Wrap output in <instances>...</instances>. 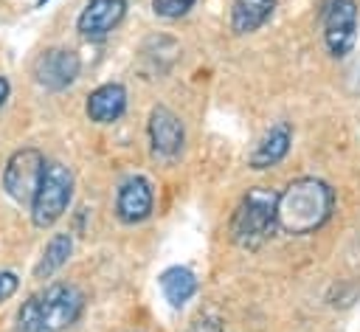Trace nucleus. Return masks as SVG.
<instances>
[{
    "label": "nucleus",
    "instance_id": "obj_1",
    "mask_svg": "<svg viewBox=\"0 0 360 332\" xmlns=\"http://www.w3.org/2000/svg\"><path fill=\"white\" fill-rule=\"evenodd\" d=\"M335 211V191L321 177H298L281 194L276 205L278 231L304 236L315 234Z\"/></svg>",
    "mask_w": 360,
    "mask_h": 332
},
{
    "label": "nucleus",
    "instance_id": "obj_2",
    "mask_svg": "<svg viewBox=\"0 0 360 332\" xmlns=\"http://www.w3.org/2000/svg\"><path fill=\"white\" fill-rule=\"evenodd\" d=\"M84 309V293L76 284L56 281L28 295L17 309V332H65Z\"/></svg>",
    "mask_w": 360,
    "mask_h": 332
},
{
    "label": "nucleus",
    "instance_id": "obj_3",
    "mask_svg": "<svg viewBox=\"0 0 360 332\" xmlns=\"http://www.w3.org/2000/svg\"><path fill=\"white\" fill-rule=\"evenodd\" d=\"M276 205H278V194L267 186H253L245 191V197L239 200L233 217H231V239L233 245L245 248V250H256L267 242V236L278 228L276 222Z\"/></svg>",
    "mask_w": 360,
    "mask_h": 332
},
{
    "label": "nucleus",
    "instance_id": "obj_4",
    "mask_svg": "<svg viewBox=\"0 0 360 332\" xmlns=\"http://www.w3.org/2000/svg\"><path fill=\"white\" fill-rule=\"evenodd\" d=\"M73 197V174L65 163L51 160L42 169L37 194L31 200V222L37 228H51L70 205Z\"/></svg>",
    "mask_w": 360,
    "mask_h": 332
},
{
    "label": "nucleus",
    "instance_id": "obj_5",
    "mask_svg": "<svg viewBox=\"0 0 360 332\" xmlns=\"http://www.w3.org/2000/svg\"><path fill=\"white\" fill-rule=\"evenodd\" d=\"M45 163H48V160H45V155H42L37 146H22V149H17V152L6 160V169H3V189H6V194H8L14 203H22V205L28 203V205H31Z\"/></svg>",
    "mask_w": 360,
    "mask_h": 332
},
{
    "label": "nucleus",
    "instance_id": "obj_6",
    "mask_svg": "<svg viewBox=\"0 0 360 332\" xmlns=\"http://www.w3.org/2000/svg\"><path fill=\"white\" fill-rule=\"evenodd\" d=\"M323 42L332 56L343 59L357 42V3L329 0L323 8Z\"/></svg>",
    "mask_w": 360,
    "mask_h": 332
},
{
    "label": "nucleus",
    "instance_id": "obj_7",
    "mask_svg": "<svg viewBox=\"0 0 360 332\" xmlns=\"http://www.w3.org/2000/svg\"><path fill=\"white\" fill-rule=\"evenodd\" d=\"M79 70H82V59L70 48H48L34 62L37 84L45 87V90H53V93L70 87L79 79Z\"/></svg>",
    "mask_w": 360,
    "mask_h": 332
},
{
    "label": "nucleus",
    "instance_id": "obj_8",
    "mask_svg": "<svg viewBox=\"0 0 360 332\" xmlns=\"http://www.w3.org/2000/svg\"><path fill=\"white\" fill-rule=\"evenodd\" d=\"M149 143H152V152L160 155V158H177L183 152V143H186V129H183V121L163 104L152 107L149 113Z\"/></svg>",
    "mask_w": 360,
    "mask_h": 332
},
{
    "label": "nucleus",
    "instance_id": "obj_9",
    "mask_svg": "<svg viewBox=\"0 0 360 332\" xmlns=\"http://www.w3.org/2000/svg\"><path fill=\"white\" fill-rule=\"evenodd\" d=\"M152 203H155V194H152L149 180L141 177V174H135V177H127L118 186L115 214H118V219L124 225H138V222H143L152 214Z\"/></svg>",
    "mask_w": 360,
    "mask_h": 332
},
{
    "label": "nucleus",
    "instance_id": "obj_10",
    "mask_svg": "<svg viewBox=\"0 0 360 332\" xmlns=\"http://www.w3.org/2000/svg\"><path fill=\"white\" fill-rule=\"evenodd\" d=\"M127 14V0H87L76 28L84 39H104Z\"/></svg>",
    "mask_w": 360,
    "mask_h": 332
},
{
    "label": "nucleus",
    "instance_id": "obj_11",
    "mask_svg": "<svg viewBox=\"0 0 360 332\" xmlns=\"http://www.w3.org/2000/svg\"><path fill=\"white\" fill-rule=\"evenodd\" d=\"M124 110H127V90L121 82L98 84L84 101V113L96 124H112L124 115Z\"/></svg>",
    "mask_w": 360,
    "mask_h": 332
},
{
    "label": "nucleus",
    "instance_id": "obj_12",
    "mask_svg": "<svg viewBox=\"0 0 360 332\" xmlns=\"http://www.w3.org/2000/svg\"><path fill=\"white\" fill-rule=\"evenodd\" d=\"M290 143H292V127H290L287 121L273 124V127L259 138V143L253 146V152H250V158H248L250 169H270V166L281 163L284 155L290 152Z\"/></svg>",
    "mask_w": 360,
    "mask_h": 332
},
{
    "label": "nucleus",
    "instance_id": "obj_13",
    "mask_svg": "<svg viewBox=\"0 0 360 332\" xmlns=\"http://www.w3.org/2000/svg\"><path fill=\"white\" fill-rule=\"evenodd\" d=\"M276 11V0H233L231 8V28L236 34L259 31Z\"/></svg>",
    "mask_w": 360,
    "mask_h": 332
},
{
    "label": "nucleus",
    "instance_id": "obj_14",
    "mask_svg": "<svg viewBox=\"0 0 360 332\" xmlns=\"http://www.w3.org/2000/svg\"><path fill=\"white\" fill-rule=\"evenodd\" d=\"M158 284H160L163 298H166L172 307H183V304L197 293V279H194V273H191L188 267H180V264L163 270L160 279H158Z\"/></svg>",
    "mask_w": 360,
    "mask_h": 332
},
{
    "label": "nucleus",
    "instance_id": "obj_15",
    "mask_svg": "<svg viewBox=\"0 0 360 332\" xmlns=\"http://www.w3.org/2000/svg\"><path fill=\"white\" fill-rule=\"evenodd\" d=\"M70 253H73V239H70V234H53V236L48 239V245H45V250H42L37 267H34V276H37V279H51L59 267L68 264Z\"/></svg>",
    "mask_w": 360,
    "mask_h": 332
},
{
    "label": "nucleus",
    "instance_id": "obj_16",
    "mask_svg": "<svg viewBox=\"0 0 360 332\" xmlns=\"http://www.w3.org/2000/svg\"><path fill=\"white\" fill-rule=\"evenodd\" d=\"M191 6H194V0H152L155 14L163 20H180L183 14H188Z\"/></svg>",
    "mask_w": 360,
    "mask_h": 332
},
{
    "label": "nucleus",
    "instance_id": "obj_17",
    "mask_svg": "<svg viewBox=\"0 0 360 332\" xmlns=\"http://www.w3.org/2000/svg\"><path fill=\"white\" fill-rule=\"evenodd\" d=\"M20 287V279L11 273V270H0V304L8 301Z\"/></svg>",
    "mask_w": 360,
    "mask_h": 332
},
{
    "label": "nucleus",
    "instance_id": "obj_18",
    "mask_svg": "<svg viewBox=\"0 0 360 332\" xmlns=\"http://www.w3.org/2000/svg\"><path fill=\"white\" fill-rule=\"evenodd\" d=\"M188 332H222V326H219V318H200L191 324Z\"/></svg>",
    "mask_w": 360,
    "mask_h": 332
},
{
    "label": "nucleus",
    "instance_id": "obj_19",
    "mask_svg": "<svg viewBox=\"0 0 360 332\" xmlns=\"http://www.w3.org/2000/svg\"><path fill=\"white\" fill-rule=\"evenodd\" d=\"M8 93H11V84H8V79H3V76H0V107L6 104Z\"/></svg>",
    "mask_w": 360,
    "mask_h": 332
}]
</instances>
